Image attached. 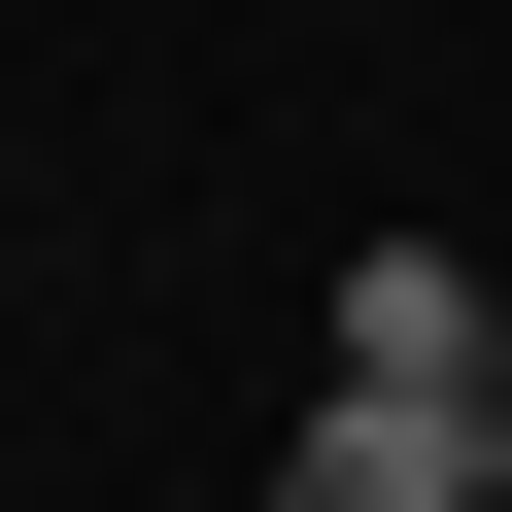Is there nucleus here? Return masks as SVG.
Returning a JSON list of instances; mask_svg holds the SVG:
<instances>
[{
	"label": "nucleus",
	"mask_w": 512,
	"mask_h": 512,
	"mask_svg": "<svg viewBox=\"0 0 512 512\" xmlns=\"http://www.w3.org/2000/svg\"><path fill=\"white\" fill-rule=\"evenodd\" d=\"M342 410H512V274L478 239H342Z\"/></svg>",
	"instance_id": "f257e3e1"
},
{
	"label": "nucleus",
	"mask_w": 512,
	"mask_h": 512,
	"mask_svg": "<svg viewBox=\"0 0 512 512\" xmlns=\"http://www.w3.org/2000/svg\"><path fill=\"white\" fill-rule=\"evenodd\" d=\"M274 512H478V410H308Z\"/></svg>",
	"instance_id": "f03ea898"
}]
</instances>
